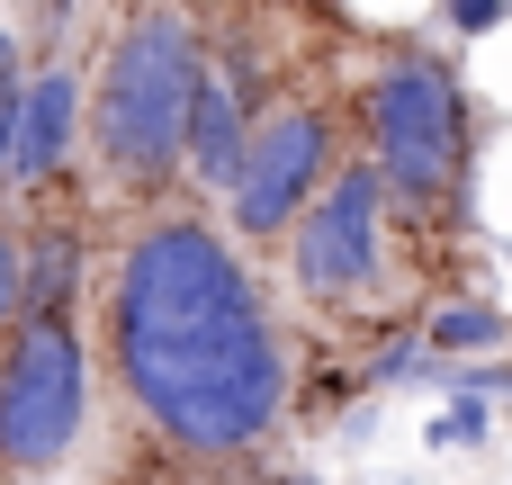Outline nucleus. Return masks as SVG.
Here are the masks:
<instances>
[{"label": "nucleus", "mask_w": 512, "mask_h": 485, "mask_svg": "<svg viewBox=\"0 0 512 485\" xmlns=\"http://www.w3.org/2000/svg\"><path fill=\"white\" fill-rule=\"evenodd\" d=\"M81 144V72L72 63H45L18 81V117H9V180L18 189H45Z\"/></svg>", "instance_id": "8"}, {"label": "nucleus", "mask_w": 512, "mask_h": 485, "mask_svg": "<svg viewBox=\"0 0 512 485\" xmlns=\"http://www.w3.org/2000/svg\"><path fill=\"white\" fill-rule=\"evenodd\" d=\"M198 72H207V36L189 0H135L126 27L108 36L99 90H90V153L126 198H162L180 180Z\"/></svg>", "instance_id": "2"}, {"label": "nucleus", "mask_w": 512, "mask_h": 485, "mask_svg": "<svg viewBox=\"0 0 512 485\" xmlns=\"http://www.w3.org/2000/svg\"><path fill=\"white\" fill-rule=\"evenodd\" d=\"M108 369L135 423L198 468L252 459L288 423V333L261 270L207 216H153L108 270Z\"/></svg>", "instance_id": "1"}, {"label": "nucleus", "mask_w": 512, "mask_h": 485, "mask_svg": "<svg viewBox=\"0 0 512 485\" xmlns=\"http://www.w3.org/2000/svg\"><path fill=\"white\" fill-rule=\"evenodd\" d=\"M441 441H450V450H477V441H486V405H477V396L441 405V423H432V450H441Z\"/></svg>", "instance_id": "11"}, {"label": "nucleus", "mask_w": 512, "mask_h": 485, "mask_svg": "<svg viewBox=\"0 0 512 485\" xmlns=\"http://www.w3.org/2000/svg\"><path fill=\"white\" fill-rule=\"evenodd\" d=\"M441 9H450L459 36H486V27H504V18H512V0H441Z\"/></svg>", "instance_id": "12"}, {"label": "nucleus", "mask_w": 512, "mask_h": 485, "mask_svg": "<svg viewBox=\"0 0 512 485\" xmlns=\"http://www.w3.org/2000/svg\"><path fill=\"white\" fill-rule=\"evenodd\" d=\"M495 342H512V315L504 306H432V324H423V351H495Z\"/></svg>", "instance_id": "10"}, {"label": "nucleus", "mask_w": 512, "mask_h": 485, "mask_svg": "<svg viewBox=\"0 0 512 485\" xmlns=\"http://www.w3.org/2000/svg\"><path fill=\"white\" fill-rule=\"evenodd\" d=\"M72 288H81V225H45L36 243L18 234V315L72 306Z\"/></svg>", "instance_id": "9"}, {"label": "nucleus", "mask_w": 512, "mask_h": 485, "mask_svg": "<svg viewBox=\"0 0 512 485\" xmlns=\"http://www.w3.org/2000/svg\"><path fill=\"white\" fill-rule=\"evenodd\" d=\"M369 162L405 216H441V198L468 171V90L441 54H387L360 90Z\"/></svg>", "instance_id": "3"}, {"label": "nucleus", "mask_w": 512, "mask_h": 485, "mask_svg": "<svg viewBox=\"0 0 512 485\" xmlns=\"http://www.w3.org/2000/svg\"><path fill=\"white\" fill-rule=\"evenodd\" d=\"M18 324V234L0 225V333Z\"/></svg>", "instance_id": "13"}, {"label": "nucleus", "mask_w": 512, "mask_h": 485, "mask_svg": "<svg viewBox=\"0 0 512 485\" xmlns=\"http://www.w3.org/2000/svg\"><path fill=\"white\" fill-rule=\"evenodd\" d=\"M243 135H252V63L243 54H207L198 72V99H189V144H180V171L225 198L234 162H243Z\"/></svg>", "instance_id": "7"}, {"label": "nucleus", "mask_w": 512, "mask_h": 485, "mask_svg": "<svg viewBox=\"0 0 512 485\" xmlns=\"http://www.w3.org/2000/svg\"><path fill=\"white\" fill-rule=\"evenodd\" d=\"M333 162H342V117H333L324 99H279V108H261L252 135H243L234 180H225V225H234V243H243V252H252V243H279V234L297 225V207L324 189Z\"/></svg>", "instance_id": "6"}, {"label": "nucleus", "mask_w": 512, "mask_h": 485, "mask_svg": "<svg viewBox=\"0 0 512 485\" xmlns=\"http://www.w3.org/2000/svg\"><path fill=\"white\" fill-rule=\"evenodd\" d=\"M81 423H90V342H81L72 306L18 315L9 360H0V468H18V477L63 468Z\"/></svg>", "instance_id": "5"}, {"label": "nucleus", "mask_w": 512, "mask_h": 485, "mask_svg": "<svg viewBox=\"0 0 512 485\" xmlns=\"http://www.w3.org/2000/svg\"><path fill=\"white\" fill-rule=\"evenodd\" d=\"M9 117H18V108H0V189H9Z\"/></svg>", "instance_id": "15"}, {"label": "nucleus", "mask_w": 512, "mask_h": 485, "mask_svg": "<svg viewBox=\"0 0 512 485\" xmlns=\"http://www.w3.org/2000/svg\"><path fill=\"white\" fill-rule=\"evenodd\" d=\"M18 81H27V72H18V36L0 27V108H18Z\"/></svg>", "instance_id": "14"}, {"label": "nucleus", "mask_w": 512, "mask_h": 485, "mask_svg": "<svg viewBox=\"0 0 512 485\" xmlns=\"http://www.w3.org/2000/svg\"><path fill=\"white\" fill-rule=\"evenodd\" d=\"M387 216H396V198H387L378 162H369V153H360V162H333L324 189H315V198L297 207V225L279 234L297 297L324 306V315H369V306L387 297Z\"/></svg>", "instance_id": "4"}]
</instances>
